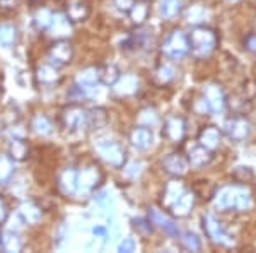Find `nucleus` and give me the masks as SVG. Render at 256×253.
I'll return each mask as SVG.
<instances>
[{
    "label": "nucleus",
    "instance_id": "f257e3e1",
    "mask_svg": "<svg viewBox=\"0 0 256 253\" xmlns=\"http://www.w3.org/2000/svg\"><path fill=\"white\" fill-rule=\"evenodd\" d=\"M48 57L52 60V64L55 67H62V65H67L74 57L72 45L67 40H58L48 52Z\"/></svg>",
    "mask_w": 256,
    "mask_h": 253
},
{
    "label": "nucleus",
    "instance_id": "f03ea898",
    "mask_svg": "<svg viewBox=\"0 0 256 253\" xmlns=\"http://www.w3.org/2000/svg\"><path fill=\"white\" fill-rule=\"evenodd\" d=\"M62 120H64L65 128L77 130V128L88 127V111H84L80 106H77V105H72L64 111Z\"/></svg>",
    "mask_w": 256,
    "mask_h": 253
},
{
    "label": "nucleus",
    "instance_id": "7ed1b4c3",
    "mask_svg": "<svg viewBox=\"0 0 256 253\" xmlns=\"http://www.w3.org/2000/svg\"><path fill=\"white\" fill-rule=\"evenodd\" d=\"M102 180V175L96 166H89V168L82 169L80 173H77V188L89 192L94 186L99 185V181Z\"/></svg>",
    "mask_w": 256,
    "mask_h": 253
},
{
    "label": "nucleus",
    "instance_id": "20e7f679",
    "mask_svg": "<svg viewBox=\"0 0 256 253\" xmlns=\"http://www.w3.org/2000/svg\"><path fill=\"white\" fill-rule=\"evenodd\" d=\"M98 151L101 152V156L113 166H122L125 163V151L114 142H104L99 144Z\"/></svg>",
    "mask_w": 256,
    "mask_h": 253
},
{
    "label": "nucleus",
    "instance_id": "39448f33",
    "mask_svg": "<svg viewBox=\"0 0 256 253\" xmlns=\"http://www.w3.org/2000/svg\"><path fill=\"white\" fill-rule=\"evenodd\" d=\"M166 53L172 59H178V57L184 55L186 52V40H184L183 35H180V31H174V35H171L166 41Z\"/></svg>",
    "mask_w": 256,
    "mask_h": 253
},
{
    "label": "nucleus",
    "instance_id": "423d86ee",
    "mask_svg": "<svg viewBox=\"0 0 256 253\" xmlns=\"http://www.w3.org/2000/svg\"><path fill=\"white\" fill-rule=\"evenodd\" d=\"M89 12H90L89 6L84 2V0H74V2H70L67 7V18L72 21V23H79V21L88 19Z\"/></svg>",
    "mask_w": 256,
    "mask_h": 253
},
{
    "label": "nucleus",
    "instance_id": "0eeeda50",
    "mask_svg": "<svg viewBox=\"0 0 256 253\" xmlns=\"http://www.w3.org/2000/svg\"><path fill=\"white\" fill-rule=\"evenodd\" d=\"M48 30H52L53 36H56L58 40H64L65 36L70 35V30H72V28H70V19L67 18V16L55 14Z\"/></svg>",
    "mask_w": 256,
    "mask_h": 253
},
{
    "label": "nucleus",
    "instance_id": "6e6552de",
    "mask_svg": "<svg viewBox=\"0 0 256 253\" xmlns=\"http://www.w3.org/2000/svg\"><path fill=\"white\" fill-rule=\"evenodd\" d=\"M19 214L24 222L36 224V222H40L41 215H43V210H41V207L36 205L34 202H26V204H22V207H20Z\"/></svg>",
    "mask_w": 256,
    "mask_h": 253
},
{
    "label": "nucleus",
    "instance_id": "1a4fd4ad",
    "mask_svg": "<svg viewBox=\"0 0 256 253\" xmlns=\"http://www.w3.org/2000/svg\"><path fill=\"white\" fill-rule=\"evenodd\" d=\"M58 188H60V192L65 195L76 192L77 190V171H74V169H65L58 180Z\"/></svg>",
    "mask_w": 256,
    "mask_h": 253
},
{
    "label": "nucleus",
    "instance_id": "9d476101",
    "mask_svg": "<svg viewBox=\"0 0 256 253\" xmlns=\"http://www.w3.org/2000/svg\"><path fill=\"white\" fill-rule=\"evenodd\" d=\"M98 81H101V72L98 69L90 67V69H84L77 77V88H92Z\"/></svg>",
    "mask_w": 256,
    "mask_h": 253
},
{
    "label": "nucleus",
    "instance_id": "9b49d317",
    "mask_svg": "<svg viewBox=\"0 0 256 253\" xmlns=\"http://www.w3.org/2000/svg\"><path fill=\"white\" fill-rule=\"evenodd\" d=\"M36 79H38L40 84L50 86V84H55L58 81V72L53 65H41L36 72Z\"/></svg>",
    "mask_w": 256,
    "mask_h": 253
},
{
    "label": "nucleus",
    "instance_id": "f8f14e48",
    "mask_svg": "<svg viewBox=\"0 0 256 253\" xmlns=\"http://www.w3.org/2000/svg\"><path fill=\"white\" fill-rule=\"evenodd\" d=\"M18 38H19V33H18V28L12 26V24H2L0 26V43L4 47H12V45L18 43Z\"/></svg>",
    "mask_w": 256,
    "mask_h": 253
},
{
    "label": "nucleus",
    "instance_id": "ddd939ff",
    "mask_svg": "<svg viewBox=\"0 0 256 253\" xmlns=\"http://www.w3.org/2000/svg\"><path fill=\"white\" fill-rule=\"evenodd\" d=\"M130 139L135 147L146 149V147H148V144L152 142V134L148 128H135V130L132 132Z\"/></svg>",
    "mask_w": 256,
    "mask_h": 253
},
{
    "label": "nucleus",
    "instance_id": "4468645a",
    "mask_svg": "<svg viewBox=\"0 0 256 253\" xmlns=\"http://www.w3.org/2000/svg\"><path fill=\"white\" fill-rule=\"evenodd\" d=\"M9 154H10V159H14V161L26 159V156H28V144L24 142L20 137H14V140L10 142V147H9Z\"/></svg>",
    "mask_w": 256,
    "mask_h": 253
},
{
    "label": "nucleus",
    "instance_id": "2eb2a0df",
    "mask_svg": "<svg viewBox=\"0 0 256 253\" xmlns=\"http://www.w3.org/2000/svg\"><path fill=\"white\" fill-rule=\"evenodd\" d=\"M106 111L102 110V108H96V110L89 111L88 113V127L90 130H99L101 127L106 125Z\"/></svg>",
    "mask_w": 256,
    "mask_h": 253
},
{
    "label": "nucleus",
    "instance_id": "dca6fc26",
    "mask_svg": "<svg viewBox=\"0 0 256 253\" xmlns=\"http://www.w3.org/2000/svg\"><path fill=\"white\" fill-rule=\"evenodd\" d=\"M164 166H166V169L169 173H172V175H183L186 171V161L183 157H178L176 154L169 156Z\"/></svg>",
    "mask_w": 256,
    "mask_h": 253
},
{
    "label": "nucleus",
    "instance_id": "f3484780",
    "mask_svg": "<svg viewBox=\"0 0 256 253\" xmlns=\"http://www.w3.org/2000/svg\"><path fill=\"white\" fill-rule=\"evenodd\" d=\"M164 135L171 140H180L183 137V122L180 118H171L164 128Z\"/></svg>",
    "mask_w": 256,
    "mask_h": 253
},
{
    "label": "nucleus",
    "instance_id": "a211bd4d",
    "mask_svg": "<svg viewBox=\"0 0 256 253\" xmlns=\"http://www.w3.org/2000/svg\"><path fill=\"white\" fill-rule=\"evenodd\" d=\"M32 130L36 132V134L40 135H50L53 130V125L52 122H50L48 117H44V115H38V117L32 118Z\"/></svg>",
    "mask_w": 256,
    "mask_h": 253
},
{
    "label": "nucleus",
    "instance_id": "6ab92c4d",
    "mask_svg": "<svg viewBox=\"0 0 256 253\" xmlns=\"http://www.w3.org/2000/svg\"><path fill=\"white\" fill-rule=\"evenodd\" d=\"M2 250L6 251H20L22 250V241L16 233H4V241H2Z\"/></svg>",
    "mask_w": 256,
    "mask_h": 253
},
{
    "label": "nucleus",
    "instance_id": "aec40b11",
    "mask_svg": "<svg viewBox=\"0 0 256 253\" xmlns=\"http://www.w3.org/2000/svg\"><path fill=\"white\" fill-rule=\"evenodd\" d=\"M53 21V12L46 9V7H43V9H40L38 12L34 14V26L38 28V30H48L50 24H52Z\"/></svg>",
    "mask_w": 256,
    "mask_h": 253
},
{
    "label": "nucleus",
    "instance_id": "412c9836",
    "mask_svg": "<svg viewBox=\"0 0 256 253\" xmlns=\"http://www.w3.org/2000/svg\"><path fill=\"white\" fill-rule=\"evenodd\" d=\"M14 173V164H12V159L7 156L0 154V183H6L7 180L12 176Z\"/></svg>",
    "mask_w": 256,
    "mask_h": 253
},
{
    "label": "nucleus",
    "instance_id": "4be33fe9",
    "mask_svg": "<svg viewBox=\"0 0 256 253\" xmlns=\"http://www.w3.org/2000/svg\"><path fill=\"white\" fill-rule=\"evenodd\" d=\"M180 9H181L180 0H164L160 12H162L164 18H174L178 12H180Z\"/></svg>",
    "mask_w": 256,
    "mask_h": 253
},
{
    "label": "nucleus",
    "instance_id": "5701e85b",
    "mask_svg": "<svg viewBox=\"0 0 256 253\" xmlns=\"http://www.w3.org/2000/svg\"><path fill=\"white\" fill-rule=\"evenodd\" d=\"M118 79H120V72H118V69L114 67V65H110V67H106L101 72V81L104 82V84L113 86L114 82L118 81Z\"/></svg>",
    "mask_w": 256,
    "mask_h": 253
},
{
    "label": "nucleus",
    "instance_id": "b1692460",
    "mask_svg": "<svg viewBox=\"0 0 256 253\" xmlns=\"http://www.w3.org/2000/svg\"><path fill=\"white\" fill-rule=\"evenodd\" d=\"M130 14L135 23H144L147 16V7L144 4H134V7L130 9Z\"/></svg>",
    "mask_w": 256,
    "mask_h": 253
},
{
    "label": "nucleus",
    "instance_id": "393cba45",
    "mask_svg": "<svg viewBox=\"0 0 256 253\" xmlns=\"http://www.w3.org/2000/svg\"><path fill=\"white\" fill-rule=\"evenodd\" d=\"M190 205H192V197L190 195H183L181 198H178V202L174 204V212L178 215H184L188 212Z\"/></svg>",
    "mask_w": 256,
    "mask_h": 253
},
{
    "label": "nucleus",
    "instance_id": "a878e982",
    "mask_svg": "<svg viewBox=\"0 0 256 253\" xmlns=\"http://www.w3.org/2000/svg\"><path fill=\"white\" fill-rule=\"evenodd\" d=\"M20 0H0V12H10L19 6Z\"/></svg>",
    "mask_w": 256,
    "mask_h": 253
},
{
    "label": "nucleus",
    "instance_id": "bb28decb",
    "mask_svg": "<svg viewBox=\"0 0 256 253\" xmlns=\"http://www.w3.org/2000/svg\"><path fill=\"white\" fill-rule=\"evenodd\" d=\"M7 215H9V205H7V202L4 200V197L0 195V224L6 221Z\"/></svg>",
    "mask_w": 256,
    "mask_h": 253
},
{
    "label": "nucleus",
    "instance_id": "cd10ccee",
    "mask_svg": "<svg viewBox=\"0 0 256 253\" xmlns=\"http://www.w3.org/2000/svg\"><path fill=\"white\" fill-rule=\"evenodd\" d=\"M116 2V6L120 7V9H123V11H130L132 7H134V0H114Z\"/></svg>",
    "mask_w": 256,
    "mask_h": 253
},
{
    "label": "nucleus",
    "instance_id": "c85d7f7f",
    "mask_svg": "<svg viewBox=\"0 0 256 253\" xmlns=\"http://www.w3.org/2000/svg\"><path fill=\"white\" fill-rule=\"evenodd\" d=\"M134 248H135V244L132 239H126L125 243H122V246H120V250L122 251H134Z\"/></svg>",
    "mask_w": 256,
    "mask_h": 253
},
{
    "label": "nucleus",
    "instance_id": "c756f323",
    "mask_svg": "<svg viewBox=\"0 0 256 253\" xmlns=\"http://www.w3.org/2000/svg\"><path fill=\"white\" fill-rule=\"evenodd\" d=\"M2 241H4V234L0 233V248H2Z\"/></svg>",
    "mask_w": 256,
    "mask_h": 253
}]
</instances>
